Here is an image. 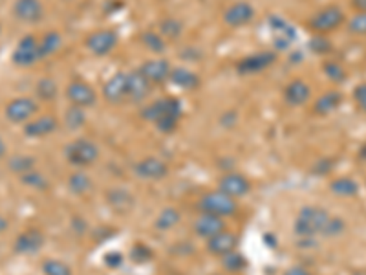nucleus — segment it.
<instances>
[{
	"label": "nucleus",
	"instance_id": "72a5a7b5",
	"mask_svg": "<svg viewBox=\"0 0 366 275\" xmlns=\"http://www.w3.org/2000/svg\"><path fill=\"white\" fill-rule=\"evenodd\" d=\"M35 164H37L35 158H31V156H26V155H15V156H11L8 162L9 169H11L13 172H17L19 177L28 171H33Z\"/></svg>",
	"mask_w": 366,
	"mask_h": 275
},
{
	"label": "nucleus",
	"instance_id": "2f4dec72",
	"mask_svg": "<svg viewBox=\"0 0 366 275\" xmlns=\"http://www.w3.org/2000/svg\"><path fill=\"white\" fill-rule=\"evenodd\" d=\"M160 35H162L165 41H176L182 37L183 33V22L179 19L167 17L160 22Z\"/></svg>",
	"mask_w": 366,
	"mask_h": 275
},
{
	"label": "nucleus",
	"instance_id": "a18cd8bd",
	"mask_svg": "<svg viewBox=\"0 0 366 275\" xmlns=\"http://www.w3.org/2000/svg\"><path fill=\"white\" fill-rule=\"evenodd\" d=\"M284 275H311V274L306 270V268H303V266H293V268H290V270L286 271Z\"/></svg>",
	"mask_w": 366,
	"mask_h": 275
},
{
	"label": "nucleus",
	"instance_id": "79ce46f5",
	"mask_svg": "<svg viewBox=\"0 0 366 275\" xmlns=\"http://www.w3.org/2000/svg\"><path fill=\"white\" fill-rule=\"evenodd\" d=\"M354 103L362 114H366V81L359 83L354 88Z\"/></svg>",
	"mask_w": 366,
	"mask_h": 275
},
{
	"label": "nucleus",
	"instance_id": "49530a36",
	"mask_svg": "<svg viewBox=\"0 0 366 275\" xmlns=\"http://www.w3.org/2000/svg\"><path fill=\"white\" fill-rule=\"evenodd\" d=\"M354 9H357V14H366V0H352Z\"/></svg>",
	"mask_w": 366,
	"mask_h": 275
},
{
	"label": "nucleus",
	"instance_id": "0eeeda50",
	"mask_svg": "<svg viewBox=\"0 0 366 275\" xmlns=\"http://www.w3.org/2000/svg\"><path fill=\"white\" fill-rule=\"evenodd\" d=\"M41 59L43 57H41V50H38V39L33 33H28L22 39H19L17 46L11 53L13 65L19 66V68H31Z\"/></svg>",
	"mask_w": 366,
	"mask_h": 275
},
{
	"label": "nucleus",
	"instance_id": "6e6552de",
	"mask_svg": "<svg viewBox=\"0 0 366 275\" xmlns=\"http://www.w3.org/2000/svg\"><path fill=\"white\" fill-rule=\"evenodd\" d=\"M64 95L70 101V105L79 108H90L98 103V92L90 83L83 81V79H72L64 90Z\"/></svg>",
	"mask_w": 366,
	"mask_h": 275
},
{
	"label": "nucleus",
	"instance_id": "de8ad7c7",
	"mask_svg": "<svg viewBox=\"0 0 366 275\" xmlns=\"http://www.w3.org/2000/svg\"><path fill=\"white\" fill-rule=\"evenodd\" d=\"M8 226H9L8 219H6V217L0 215V233H4L6 229H8Z\"/></svg>",
	"mask_w": 366,
	"mask_h": 275
},
{
	"label": "nucleus",
	"instance_id": "f704fd0d",
	"mask_svg": "<svg viewBox=\"0 0 366 275\" xmlns=\"http://www.w3.org/2000/svg\"><path fill=\"white\" fill-rule=\"evenodd\" d=\"M86 123V114H85V108H79V107H70L68 110L64 112V125L68 127V129L77 130L81 129L83 125Z\"/></svg>",
	"mask_w": 366,
	"mask_h": 275
},
{
	"label": "nucleus",
	"instance_id": "f03ea898",
	"mask_svg": "<svg viewBox=\"0 0 366 275\" xmlns=\"http://www.w3.org/2000/svg\"><path fill=\"white\" fill-rule=\"evenodd\" d=\"M330 213L324 207L319 206H304L295 217L293 232L300 239H313L317 235H323L324 228L330 220Z\"/></svg>",
	"mask_w": 366,
	"mask_h": 275
},
{
	"label": "nucleus",
	"instance_id": "7c9ffc66",
	"mask_svg": "<svg viewBox=\"0 0 366 275\" xmlns=\"http://www.w3.org/2000/svg\"><path fill=\"white\" fill-rule=\"evenodd\" d=\"M140 41L150 53H156V56H162V53H165L167 41L163 39L158 31H143L140 37Z\"/></svg>",
	"mask_w": 366,
	"mask_h": 275
},
{
	"label": "nucleus",
	"instance_id": "f257e3e1",
	"mask_svg": "<svg viewBox=\"0 0 366 275\" xmlns=\"http://www.w3.org/2000/svg\"><path fill=\"white\" fill-rule=\"evenodd\" d=\"M183 116V105L178 98H162L154 103L141 108V118L156 125V129L163 134H171L178 129Z\"/></svg>",
	"mask_w": 366,
	"mask_h": 275
},
{
	"label": "nucleus",
	"instance_id": "3c124183",
	"mask_svg": "<svg viewBox=\"0 0 366 275\" xmlns=\"http://www.w3.org/2000/svg\"><path fill=\"white\" fill-rule=\"evenodd\" d=\"M214 275H221V274H214Z\"/></svg>",
	"mask_w": 366,
	"mask_h": 275
},
{
	"label": "nucleus",
	"instance_id": "c756f323",
	"mask_svg": "<svg viewBox=\"0 0 366 275\" xmlns=\"http://www.w3.org/2000/svg\"><path fill=\"white\" fill-rule=\"evenodd\" d=\"M35 95L41 101H56L59 95V86H57L56 79L51 78H41L35 85Z\"/></svg>",
	"mask_w": 366,
	"mask_h": 275
},
{
	"label": "nucleus",
	"instance_id": "2eb2a0df",
	"mask_svg": "<svg viewBox=\"0 0 366 275\" xmlns=\"http://www.w3.org/2000/svg\"><path fill=\"white\" fill-rule=\"evenodd\" d=\"M134 172L143 180H162L169 175V165L156 156H147L134 165Z\"/></svg>",
	"mask_w": 366,
	"mask_h": 275
},
{
	"label": "nucleus",
	"instance_id": "a211bd4d",
	"mask_svg": "<svg viewBox=\"0 0 366 275\" xmlns=\"http://www.w3.org/2000/svg\"><path fill=\"white\" fill-rule=\"evenodd\" d=\"M282 94H284V101L290 107H304L311 99L313 92H311V86L304 79L297 78L286 85Z\"/></svg>",
	"mask_w": 366,
	"mask_h": 275
},
{
	"label": "nucleus",
	"instance_id": "09e8293b",
	"mask_svg": "<svg viewBox=\"0 0 366 275\" xmlns=\"http://www.w3.org/2000/svg\"><path fill=\"white\" fill-rule=\"evenodd\" d=\"M6 152H8V147H6L4 140H2V138H0V160L4 158V156H6Z\"/></svg>",
	"mask_w": 366,
	"mask_h": 275
},
{
	"label": "nucleus",
	"instance_id": "5701e85b",
	"mask_svg": "<svg viewBox=\"0 0 366 275\" xmlns=\"http://www.w3.org/2000/svg\"><path fill=\"white\" fill-rule=\"evenodd\" d=\"M343 101H345V95H343L341 90L324 92V94H320L315 99V103H313V114H317L320 118L330 116V114H333L337 108L341 107Z\"/></svg>",
	"mask_w": 366,
	"mask_h": 275
},
{
	"label": "nucleus",
	"instance_id": "58836bf2",
	"mask_svg": "<svg viewBox=\"0 0 366 275\" xmlns=\"http://www.w3.org/2000/svg\"><path fill=\"white\" fill-rule=\"evenodd\" d=\"M310 50L319 56H326L333 52V44L326 35H313L310 39Z\"/></svg>",
	"mask_w": 366,
	"mask_h": 275
},
{
	"label": "nucleus",
	"instance_id": "aec40b11",
	"mask_svg": "<svg viewBox=\"0 0 366 275\" xmlns=\"http://www.w3.org/2000/svg\"><path fill=\"white\" fill-rule=\"evenodd\" d=\"M59 127V120L56 116H37L31 121L24 125V134L31 140H37V138H46L50 134H53Z\"/></svg>",
	"mask_w": 366,
	"mask_h": 275
},
{
	"label": "nucleus",
	"instance_id": "c85d7f7f",
	"mask_svg": "<svg viewBox=\"0 0 366 275\" xmlns=\"http://www.w3.org/2000/svg\"><path fill=\"white\" fill-rule=\"evenodd\" d=\"M179 220H182V213L176 207H165V209L160 211V215L154 220V228L158 232H169L174 226H178Z\"/></svg>",
	"mask_w": 366,
	"mask_h": 275
},
{
	"label": "nucleus",
	"instance_id": "20e7f679",
	"mask_svg": "<svg viewBox=\"0 0 366 275\" xmlns=\"http://www.w3.org/2000/svg\"><path fill=\"white\" fill-rule=\"evenodd\" d=\"M64 158L68 160V164H72L73 167H88V165L98 162L99 147L88 138H77L70 145H66Z\"/></svg>",
	"mask_w": 366,
	"mask_h": 275
},
{
	"label": "nucleus",
	"instance_id": "ddd939ff",
	"mask_svg": "<svg viewBox=\"0 0 366 275\" xmlns=\"http://www.w3.org/2000/svg\"><path fill=\"white\" fill-rule=\"evenodd\" d=\"M13 15L24 24H37L44 17V6L41 0H15Z\"/></svg>",
	"mask_w": 366,
	"mask_h": 275
},
{
	"label": "nucleus",
	"instance_id": "4468645a",
	"mask_svg": "<svg viewBox=\"0 0 366 275\" xmlns=\"http://www.w3.org/2000/svg\"><path fill=\"white\" fill-rule=\"evenodd\" d=\"M218 190L221 193H226L227 197L239 200V198H244L251 193V182L247 180L244 175H239V172H229V175L220 178Z\"/></svg>",
	"mask_w": 366,
	"mask_h": 275
},
{
	"label": "nucleus",
	"instance_id": "1a4fd4ad",
	"mask_svg": "<svg viewBox=\"0 0 366 275\" xmlns=\"http://www.w3.org/2000/svg\"><path fill=\"white\" fill-rule=\"evenodd\" d=\"M120 44V35L114 30H98L90 33L85 41V46L92 56L107 57Z\"/></svg>",
	"mask_w": 366,
	"mask_h": 275
},
{
	"label": "nucleus",
	"instance_id": "a19ab883",
	"mask_svg": "<svg viewBox=\"0 0 366 275\" xmlns=\"http://www.w3.org/2000/svg\"><path fill=\"white\" fill-rule=\"evenodd\" d=\"M346 232V222L343 219H339V217H330L328 224H326V228H324V237H330V239H333V237H339L343 235V233Z\"/></svg>",
	"mask_w": 366,
	"mask_h": 275
},
{
	"label": "nucleus",
	"instance_id": "423d86ee",
	"mask_svg": "<svg viewBox=\"0 0 366 275\" xmlns=\"http://www.w3.org/2000/svg\"><path fill=\"white\" fill-rule=\"evenodd\" d=\"M198 206H200L202 213H211V215L221 217V219L239 213V202L234 198L227 197L226 193H221L220 190L204 194Z\"/></svg>",
	"mask_w": 366,
	"mask_h": 275
},
{
	"label": "nucleus",
	"instance_id": "8fccbe9b",
	"mask_svg": "<svg viewBox=\"0 0 366 275\" xmlns=\"http://www.w3.org/2000/svg\"><path fill=\"white\" fill-rule=\"evenodd\" d=\"M0 33H2V24H0Z\"/></svg>",
	"mask_w": 366,
	"mask_h": 275
},
{
	"label": "nucleus",
	"instance_id": "4c0bfd02",
	"mask_svg": "<svg viewBox=\"0 0 366 275\" xmlns=\"http://www.w3.org/2000/svg\"><path fill=\"white\" fill-rule=\"evenodd\" d=\"M221 266L226 268L227 271H231V274H236V271H240L246 266V259H244L242 254H239V251L234 249V251H231V254L221 257Z\"/></svg>",
	"mask_w": 366,
	"mask_h": 275
},
{
	"label": "nucleus",
	"instance_id": "e433bc0d",
	"mask_svg": "<svg viewBox=\"0 0 366 275\" xmlns=\"http://www.w3.org/2000/svg\"><path fill=\"white\" fill-rule=\"evenodd\" d=\"M21 182L28 187H33V190H46L48 187V178L44 177L43 172H38L37 169L21 175Z\"/></svg>",
	"mask_w": 366,
	"mask_h": 275
},
{
	"label": "nucleus",
	"instance_id": "ea45409f",
	"mask_svg": "<svg viewBox=\"0 0 366 275\" xmlns=\"http://www.w3.org/2000/svg\"><path fill=\"white\" fill-rule=\"evenodd\" d=\"M346 28L352 35L366 37V14H355L350 21H346Z\"/></svg>",
	"mask_w": 366,
	"mask_h": 275
},
{
	"label": "nucleus",
	"instance_id": "cd10ccee",
	"mask_svg": "<svg viewBox=\"0 0 366 275\" xmlns=\"http://www.w3.org/2000/svg\"><path fill=\"white\" fill-rule=\"evenodd\" d=\"M68 190L73 194H77V197H85V194H88L90 191L94 190V182H92V178L86 172L75 171L68 178Z\"/></svg>",
	"mask_w": 366,
	"mask_h": 275
},
{
	"label": "nucleus",
	"instance_id": "412c9836",
	"mask_svg": "<svg viewBox=\"0 0 366 275\" xmlns=\"http://www.w3.org/2000/svg\"><path fill=\"white\" fill-rule=\"evenodd\" d=\"M226 229V220L221 217L211 215V213H202L198 219L194 220V233L202 239H211V237L218 235Z\"/></svg>",
	"mask_w": 366,
	"mask_h": 275
},
{
	"label": "nucleus",
	"instance_id": "dca6fc26",
	"mask_svg": "<svg viewBox=\"0 0 366 275\" xmlns=\"http://www.w3.org/2000/svg\"><path fill=\"white\" fill-rule=\"evenodd\" d=\"M127 86H128V72H115L105 85H103V98L108 103H123L127 101Z\"/></svg>",
	"mask_w": 366,
	"mask_h": 275
},
{
	"label": "nucleus",
	"instance_id": "37998d69",
	"mask_svg": "<svg viewBox=\"0 0 366 275\" xmlns=\"http://www.w3.org/2000/svg\"><path fill=\"white\" fill-rule=\"evenodd\" d=\"M132 259L136 262H145V261H149L150 257H152V251H150L149 248H147V246H143V244H136L132 248Z\"/></svg>",
	"mask_w": 366,
	"mask_h": 275
},
{
	"label": "nucleus",
	"instance_id": "4be33fe9",
	"mask_svg": "<svg viewBox=\"0 0 366 275\" xmlns=\"http://www.w3.org/2000/svg\"><path fill=\"white\" fill-rule=\"evenodd\" d=\"M236 246H239V237L234 235V233L227 232V229L207 239L209 254L216 255V257H224V255L231 254V251L236 249Z\"/></svg>",
	"mask_w": 366,
	"mask_h": 275
},
{
	"label": "nucleus",
	"instance_id": "f3484780",
	"mask_svg": "<svg viewBox=\"0 0 366 275\" xmlns=\"http://www.w3.org/2000/svg\"><path fill=\"white\" fill-rule=\"evenodd\" d=\"M44 246V235L38 229L30 228L22 232L21 235L15 239V244H13V249L15 254L19 255H35L38 254Z\"/></svg>",
	"mask_w": 366,
	"mask_h": 275
},
{
	"label": "nucleus",
	"instance_id": "f8f14e48",
	"mask_svg": "<svg viewBox=\"0 0 366 275\" xmlns=\"http://www.w3.org/2000/svg\"><path fill=\"white\" fill-rule=\"evenodd\" d=\"M137 70H140L141 76H143L150 85L156 86L169 81L172 72V65L167 59H149Z\"/></svg>",
	"mask_w": 366,
	"mask_h": 275
},
{
	"label": "nucleus",
	"instance_id": "bb28decb",
	"mask_svg": "<svg viewBox=\"0 0 366 275\" xmlns=\"http://www.w3.org/2000/svg\"><path fill=\"white\" fill-rule=\"evenodd\" d=\"M61 46H63V37H61L59 31H46L38 39V50H41V57L43 59L56 56L61 50Z\"/></svg>",
	"mask_w": 366,
	"mask_h": 275
},
{
	"label": "nucleus",
	"instance_id": "c03bdc74",
	"mask_svg": "<svg viewBox=\"0 0 366 275\" xmlns=\"http://www.w3.org/2000/svg\"><path fill=\"white\" fill-rule=\"evenodd\" d=\"M121 261H123V257H121L120 254H108V257L105 259V262H107V264H110V266H117Z\"/></svg>",
	"mask_w": 366,
	"mask_h": 275
},
{
	"label": "nucleus",
	"instance_id": "9b49d317",
	"mask_svg": "<svg viewBox=\"0 0 366 275\" xmlns=\"http://www.w3.org/2000/svg\"><path fill=\"white\" fill-rule=\"evenodd\" d=\"M255 15L256 9L251 2L239 0V2L231 4L229 8L224 11V22H226L229 28H244L255 19Z\"/></svg>",
	"mask_w": 366,
	"mask_h": 275
},
{
	"label": "nucleus",
	"instance_id": "6ab92c4d",
	"mask_svg": "<svg viewBox=\"0 0 366 275\" xmlns=\"http://www.w3.org/2000/svg\"><path fill=\"white\" fill-rule=\"evenodd\" d=\"M152 85L140 73V70L128 72V86H127V101L130 103H141L150 95Z\"/></svg>",
	"mask_w": 366,
	"mask_h": 275
},
{
	"label": "nucleus",
	"instance_id": "9d476101",
	"mask_svg": "<svg viewBox=\"0 0 366 275\" xmlns=\"http://www.w3.org/2000/svg\"><path fill=\"white\" fill-rule=\"evenodd\" d=\"M275 63H277V53L271 52V50H266V52L251 53V56H247L242 61H239L236 72L242 73V76H251V73H260L264 72V70L271 68Z\"/></svg>",
	"mask_w": 366,
	"mask_h": 275
},
{
	"label": "nucleus",
	"instance_id": "b1692460",
	"mask_svg": "<svg viewBox=\"0 0 366 275\" xmlns=\"http://www.w3.org/2000/svg\"><path fill=\"white\" fill-rule=\"evenodd\" d=\"M169 81L178 88H182V90H194V88L200 86V76L192 72L191 68H187V66H172Z\"/></svg>",
	"mask_w": 366,
	"mask_h": 275
},
{
	"label": "nucleus",
	"instance_id": "473e14b6",
	"mask_svg": "<svg viewBox=\"0 0 366 275\" xmlns=\"http://www.w3.org/2000/svg\"><path fill=\"white\" fill-rule=\"evenodd\" d=\"M323 72L330 81L337 83V85L346 83V79H348V72H346L345 66L339 65L337 61H326L323 65Z\"/></svg>",
	"mask_w": 366,
	"mask_h": 275
},
{
	"label": "nucleus",
	"instance_id": "393cba45",
	"mask_svg": "<svg viewBox=\"0 0 366 275\" xmlns=\"http://www.w3.org/2000/svg\"><path fill=\"white\" fill-rule=\"evenodd\" d=\"M107 202L117 213H127L134 207V197L128 191L115 187V190H110L107 193Z\"/></svg>",
	"mask_w": 366,
	"mask_h": 275
},
{
	"label": "nucleus",
	"instance_id": "c9c22d12",
	"mask_svg": "<svg viewBox=\"0 0 366 275\" xmlns=\"http://www.w3.org/2000/svg\"><path fill=\"white\" fill-rule=\"evenodd\" d=\"M43 274L44 275H73L72 268L61 259H46L43 262Z\"/></svg>",
	"mask_w": 366,
	"mask_h": 275
},
{
	"label": "nucleus",
	"instance_id": "39448f33",
	"mask_svg": "<svg viewBox=\"0 0 366 275\" xmlns=\"http://www.w3.org/2000/svg\"><path fill=\"white\" fill-rule=\"evenodd\" d=\"M38 112V101L30 95L13 98L4 107V116L13 125H26L33 120Z\"/></svg>",
	"mask_w": 366,
	"mask_h": 275
},
{
	"label": "nucleus",
	"instance_id": "7ed1b4c3",
	"mask_svg": "<svg viewBox=\"0 0 366 275\" xmlns=\"http://www.w3.org/2000/svg\"><path fill=\"white\" fill-rule=\"evenodd\" d=\"M346 22V15L339 6L332 4L319 9L315 15H311L308 21V28L315 35H328L343 26Z\"/></svg>",
	"mask_w": 366,
	"mask_h": 275
},
{
	"label": "nucleus",
	"instance_id": "a878e982",
	"mask_svg": "<svg viewBox=\"0 0 366 275\" xmlns=\"http://www.w3.org/2000/svg\"><path fill=\"white\" fill-rule=\"evenodd\" d=\"M330 191L339 198H354L359 193V184L354 178L341 177L330 182Z\"/></svg>",
	"mask_w": 366,
	"mask_h": 275
}]
</instances>
